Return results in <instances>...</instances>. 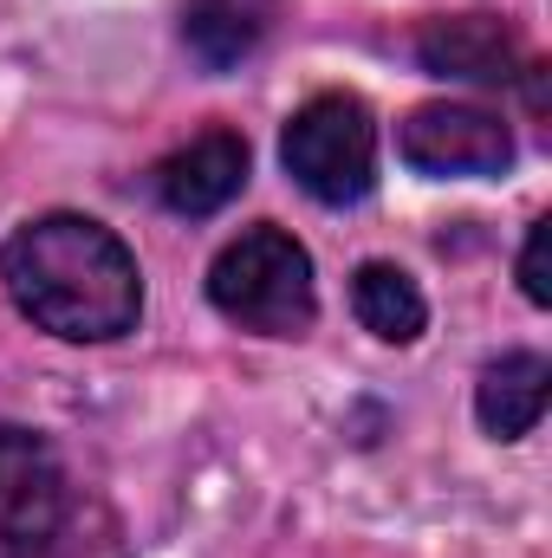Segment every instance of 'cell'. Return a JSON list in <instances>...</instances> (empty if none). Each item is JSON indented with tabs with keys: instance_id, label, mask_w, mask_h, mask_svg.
<instances>
[{
	"instance_id": "cell-1",
	"label": "cell",
	"mask_w": 552,
	"mask_h": 558,
	"mask_svg": "<svg viewBox=\"0 0 552 558\" xmlns=\"http://www.w3.org/2000/svg\"><path fill=\"white\" fill-rule=\"evenodd\" d=\"M0 279L20 318L65 344H111L137 325V254L92 215H39L0 247Z\"/></svg>"
},
{
	"instance_id": "cell-9",
	"label": "cell",
	"mask_w": 552,
	"mask_h": 558,
	"mask_svg": "<svg viewBox=\"0 0 552 558\" xmlns=\"http://www.w3.org/2000/svg\"><path fill=\"white\" fill-rule=\"evenodd\" d=\"M279 20V0H189L182 7V46L208 72H235Z\"/></svg>"
},
{
	"instance_id": "cell-3",
	"label": "cell",
	"mask_w": 552,
	"mask_h": 558,
	"mask_svg": "<svg viewBox=\"0 0 552 558\" xmlns=\"http://www.w3.org/2000/svg\"><path fill=\"white\" fill-rule=\"evenodd\" d=\"M279 162H286V175H292L312 202H325V208L364 202L371 182H377V124H371L364 98L325 92V98L299 105V111L286 118Z\"/></svg>"
},
{
	"instance_id": "cell-5",
	"label": "cell",
	"mask_w": 552,
	"mask_h": 558,
	"mask_svg": "<svg viewBox=\"0 0 552 558\" xmlns=\"http://www.w3.org/2000/svg\"><path fill=\"white\" fill-rule=\"evenodd\" d=\"M397 156L416 175H507L514 131L481 105H416L397 124Z\"/></svg>"
},
{
	"instance_id": "cell-10",
	"label": "cell",
	"mask_w": 552,
	"mask_h": 558,
	"mask_svg": "<svg viewBox=\"0 0 552 558\" xmlns=\"http://www.w3.org/2000/svg\"><path fill=\"white\" fill-rule=\"evenodd\" d=\"M351 312L371 338L384 344H416L422 325H429V305H422V286L391 260H364L351 279Z\"/></svg>"
},
{
	"instance_id": "cell-4",
	"label": "cell",
	"mask_w": 552,
	"mask_h": 558,
	"mask_svg": "<svg viewBox=\"0 0 552 558\" xmlns=\"http://www.w3.org/2000/svg\"><path fill=\"white\" fill-rule=\"evenodd\" d=\"M65 474L26 428H0V558H52L65 526Z\"/></svg>"
},
{
	"instance_id": "cell-6",
	"label": "cell",
	"mask_w": 552,
	"mask_h": 558,
	"mask_svg": "<svg viewBox=\"0 0 552 558\" xmlns=\"http://www.w3.org/2000/svg\"><path fill=\"white\" fill-rule=\"evenodd\" d=\"M416 59L435 78H461V85H514L520 65V39L501 13H442L416 33Z\"/></svg>"
},
{
	"instance_id": "cell-2",
	"label": "cell",
	"mask_w": 552,
	"mask_h": 558,
	"mask_svg": "<svg viewBox=\"0 0 552 558\" xmlns=\"http://www.w3.org/2000/svg\"><path fill=\"white\" fill-rule=\"evenodd\" d=\"M208 305L261 338H299L319 318L312 254L286 228H248L208 267Z\"/></svg>"
},
{
	"instance_id": "cell-8",
	"label": "cell",
	"mask_w": 552,
	"mask_h": 558,
	"mask_svg": "<svg viewBox=\"0 0 552 558\" xmlns=\"http://www.w3.org/2000/svg\"><path fill=\"white\" fill-rule=\"evenodd\" d=\"M547 403H552V364L540 351H507V357L488 364L481 384H475V416H481V428H488L494 441L533 435L540 416H547Z\"/></svg>"
},
{
	"instance_id": "cell-7",
	"label": "cell",
	"mask_w": 552,
	"mask_h": 558,
	"mask_svg": "<svg viewBox=\"0 0 552 558\" xmlns=\"http://www.w3.org/2000/svg\"><path fill=\"white\" fill-rule=\"evenodd\" d=\"M241 189H248V137L241 131H221V124L202 131V137H189L176 156H163V169H156L163 208L169 215H189V221L228 208Z\"/></svg>"
},
{
	"instance_id": "cell-11",
	"label": "cell",
	"mask_w": 552,
	"mask_h": 558,
	"mask_svg": "<svg viewBox=\"0 0 552 558\" xmlns=\"http://www.w3.org/2000/svg\"><path fill=\"white\" fill-rule=\"evenodd\" d=\"M547 254H552V221L540 215L527 228V247H520V292L533 305H552V274H547Z\"/></svg>"
}]
</instances>
